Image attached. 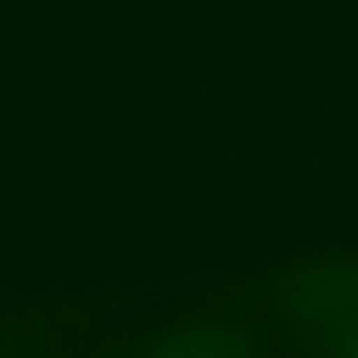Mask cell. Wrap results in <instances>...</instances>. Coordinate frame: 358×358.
<instances>
[{
	"instance_id": "6da1fadb",
	"label": "cell",
	"mask_w": 358,
	"mask_h": 358,
	"mask_svg": "<svg viewBox=\"0 0 358 358\" xmlns=\"http://www.w3.org/2000/svg\"><path fill=\"white\" fill-rule=\"evenodd\" d=\"M247 301L262 308L281 350H296L312 335L358 316V258H304L266 273L247 289Z\"/></svg>"
},
{
	"instance_id": "7a4b0ae2",
	"label": "cell",
	"mask_w": 358,
	"mask_h": 358,
	"mask_svg": "<svg viewBox=\"0 0 358 358\" xmlns=\"http://www.w3.org/2000/svg\"><path fill=\"white\" fill-rule=\"evenodd\" d=\"M273 350L278 343L270 327L243 296L224 308H201L162 320L112 347L104 358H273Z\"/></svg>"
},
{
	"instance_id": "3957f363",
	"label": "cell",
	"mask_w": 358,
	"mask_h": 358,
	"mask_svg": "<svg viewBox=\"0 0 358 358\" xmlns=\"http://www.w3.org/2000/svg\"><path fill=\"white\" fill-rule=\"evenodd\" d=\"M296 358H358V316L343 320V324L327 327V331L312 335L296 350H285Z\"/></svg>"
},
{
	"instance_id": "277c9868",
	"label": "cell",
	"mask_w": 358,
	"mask_h": 358,
	"mask_svg": "<svg viewBox=\"0 0 358 358\" xmlns=\"http://www.w3.org/2000/svg\"><path fill=\"white\" fill-rule=\"evenodd\" d=\"M0 358H50L43 327H0Z\"/></svg>"
},
{
	"instance_id": "5b68a950",
	"label": "cell",
	"mask_w": 358,
	"mask_h": 358,
	"mask_svg": "<svg viewBox=\"0 0 358 358\" xmlns=\"http://www.w3.org/2000/svg\"><path fill=\"white\" fill-rule=\"evenodd\" d=\"M273 358H296V355H285V350L278 347V350H273Z\"/></svg>"
}]
</instances>
